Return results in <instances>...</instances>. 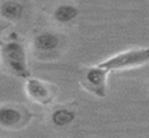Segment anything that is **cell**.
<instances>
[{
  "mask_svg": "<svg viewBox=\"0 0 149 138\" xmlns=\"http://www.w3.org/2000/svg\"><path fill=\"white\" fill-rule=\"evenodd\" d=\"M0 57L4 64V67L18 78L26 79L30 77L28 65V56H26L25 47L21 42L8 41L1 46L0 50Z\"/></svg>",
  "mask_w": 149,
  "mask_h": 138,
  "instance_id": "obj_1",
  "label": "cell"
},
{
  "mask_svg": "<svg viewBox=\"0 0 149 138\" xmlns=\"http://www.w3.org/2000/svg\"><path fill=\"white\" fill-rule=\"evenodd\" d=\"M148 63L149 48H134L113 55L109 59L100 63V65L111 73L115 70H130V69L140 68Z\"/></svg>",
  "mask_w": 149,
  "mask_h": 138,
  "instance_id": "obj_2",
  "label": "cell"
},
{
  "mask_svg": "<svg viewBox=\"0 0 149 138\" xmlns=\"http://www.w3.org/2000/svg\"><path fill=\"white\" fill-rule=\"evenodd\" d=\"M110 72L100 64L85 68L81 81L84 87L97 98H105L107 95V78Z\"/></svg>",
  "mask_w": 149,
  "mask_h": 138,
  "instance_id": "obj_3",
  "label": "cell"
},
{
  "mask_svg": "<svg viewBox=\"0 0 149 138\" xmlns=\"http://www.w3.org/2000/svg\"><path fill=\"white\" fill-rule=\"evenodd\" d=\"M25 92L33 102L38 103L41 106H47L54 100L55 90L50 83L42 81L36 77H28L25 79Z\"/></svg>",
  "mask_w": 149,
  "mask_h": 138,
  "instance_id": "obj_4",
  "label": "cell"
},
{
  "mask_svg": "<svg viewBox=\"0 0 149 138\" xmlns=\"http://www.w3.org/2000/svg\"><path fill=\"white\" fill-rule=\"evenodd\" d=\"M63 44V37L51 30H43L33 38L34 52L39 57H47L55 55Z\"/></svg>",
  "mask_w": 149,
  "mask_h": 138,
  "instance_id": "obj_5",
  "label": "cell"
},
{
  "mask_svg": "<svg viewBox=\"0 0 149 138\" xmlns=\"http://www.w3.org/2000/svg\"><path fill=\"white\" fill-rule=\"evenodd\" d=\"M29 115L24 107L16 104H0V128L16 130L28 123Z\"/></svg>",
  "mask_w": 149,
  "mask_h": 138,
  "instance_id": "obj_6",
  "label": "cell"
},
{
  "mask_svg": "<svg viewBox=\"0 0 149 138\" xmlns=\"http://www.w3.org/2000/svg\"><path fill=\"white\" fill-rule=\"evenodd\" d=\"M26 5L24 0H1L0 1V17L10 22L20 21L24 17Z\"/></svg>",
  "mask_w": 149,
  "mask_h": 138,
  "instance_id": "obj_7",
  "label": "cell"
},
{
  "mask_svg": "<svg viewBox=\"0 0 149 138\" xmlns=\"http://www.w3.org/2000/svg\"><path fill=\"white\" fill-rule=\"evenodd\" d=\"M79 14L80 10L77 5L72 3H62L52 10V20L59 25H70L79 17Z\"/></svg>",
  "mask_w": 149,
  "mask_h": 138,
  "instance_id": "obj_8",
  "label": "cell"
},
{
  "mask_svg": "<svg viewBox=\"0 0 149 138\" xmlns=\"http://www.w3.org/2000/svg\"><path fill=\"white\" fill-rule=\"evenodd\" d=\"M76 119V112L71 108L67 107H58L52 110L50 120H51L52 125L56 128H65V126L71 125Z\"/></svg>",
  "mask_w": 149,
  "mask_h": 138,
  "instance_id": "obj_9",
  "label": "cell"
}]
</instances>
